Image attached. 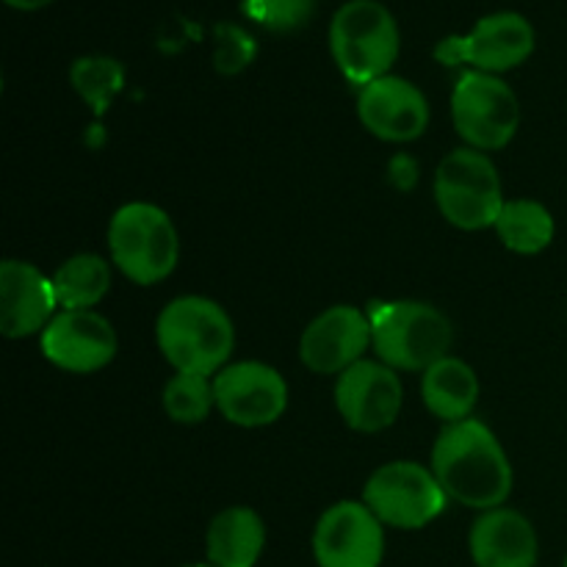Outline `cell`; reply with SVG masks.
I'll list each match as a JSON object with an SVG mask.
<instances>
[{
    "label": "cell",
    "instance_id": "cell-1",
    "mask_svg": "<svg viewBox=\"0 0 567 567\" xmlns=\"http://www.w3.org/2000/svg\"><path fill=\"white\" fill-rule=\"evenodd\" d=\"M432 474L452 502L480 513L504 507L515 482L504 446L476 419L443 426L432 446Z\"/></svg>",
    "mask_w": 567,
    "mask_h": 567
},
{
    "label": "cell",
    "instance_id": "cell-2",
    "mask_svg": "<svg viewBox=\"0 0 567 567\" xmlns=\"http://www.w3.org/2000/svg\"><path fill=\"white\" fill-rule=\"evenodd\" d=\"M155 341L161 354L177 374L214 380L230 360L236 330L219 302L208 297H177L155 321Z\"/></svg>",
    "mask_w": 567,
    "mask_h": 567
},
{
    "label": "cell",
    "instance_id": "cell-3",
    "mask_svg": "<svg viewBox=\"0 0 567 567\" xmlns=\"http://www.w3.org/2000/svg\"><path fill=\"white\" fill-rule=\"evenodd\" d=\"M371 349L393 371L424 374L437 360L449 358L454 330L437 308L415 299H391L369 308Z\"/></svg>",
    "mask_w": 567,
    "mask_h": 567
},
{
    "label": "cell",
    "instance_id": "cell-4",
    "mask_svg": "<svg viewBox=\"0 0 567 567\" xmlns=\"http://www.w3.org/2000/svg\"><path fill=\"white\" fill-rule=\"evenodd\" d=\"M399 25L380 0H349L330 22V50L338 70L354 86L391 75L399 55Z\"/></svg>",
    "mask_w": 567,
    "mask_h": 567
},
{
    "label": "cell",
    "instance_id": "cell-5",
    "mask_svg": "<svg viewBox=\"0 0 567 567\" xmlns=\"http://www.w3.org/2000/svg\"><path fill=\"white\" fill-rule=\"evenodd\" d=\"M109 252L127 280L155 286L177 269L181 236L164 208L153 203H127L111 216Z\"/></svg>",
    "mask_w": 567,
    "mask_h": 567
},
{
    "label": "cell",
    "instance_id": "cell-6",
    "mask_svg": "<svg viewBox=\"0 0 567 567\" xmlns=\"http://www.w3.org/2000/svg\"><path fill=\"white\" fill-rule=\"evenodd\" d=\"M435 203L449 225L460 230L496 227L504 205L502 177L496 164L480 150H452L435 169Z\"/></svg>",
    "mask_w": 567,
    "mask_h": 567
},
{
    "label": "cell",
    "instance_id": "cell-7",
    "mask_svg": "<svg viewBox=\"0 0 567 567\" xmlns=\"http://www.w3.org/2000/svg\"><path fill=\"white\" fill-rule=\"evenodd\" d=\"M363 504L382 520V526L415 532L441 518L449 496L432 468L413 460H396L369 476Z\"/></svg>",
    "mask_w": 567,
    "mask_h": 567
},
{
    "label": "cell",
    "instance_id": "cell-8",
    "mask_svg": "<svg viewBox=\"0 0 567 567\" xmlns=\"http://www.w3.org/2000/svg\"><path fill=\"white\" fill-rule=\"evenodd\" d=\"M452 120L471 150L493 153L507 147L518 133L520 105L502 78L468 70L452 92Z\"/></svg>",
    "mask_w": 567,
    "mask_h": 567
},
{
    "label": "cell",
    "instance_id": "cell-9",
    "mask_svg": "<svg viewBox=\"0 0 567 567\" xmlns=\"http://www.w3.org/2000/svg\"><path fill=\"white\" fill-rule=\"evenodd\" d=\"M535 28L518 11H496L471 28L465 37H446L437 42L435 59L441 64H471L476 72L515 70L535 53Z\"/></svg>",
    "mask_w": 567,
    "mask_h": 567
},
{
    "label": "cell",
    "instance_id": "cell-10",
    "mask_svg": "<svg viewBox=\"0 0 567 567\" xmlns=\"http://www.w3.org/2000/svg\"><path fill=\"white\" fill-rule=\"evenodd\" d=\"M216 410L221 419L244 430H260L282 419L288 408V382L280 371L260 360L230 363L214 377Z\"/></svg>",
    "mask_w": 567,
    "mask_h": 567
},
{
    "label": "cell",
    "instance_id": "cell-11",
    "mask_svg": "<svg viewBox=\"0 0 567 567\" xmlns=\"http://www.w3.org/2000/svg\"><path fill=\"white\" fill-rule=\"evenodd\" d=\"M319 567H380L385 557V526L363 502H338L313 529Z\"/></svg>",
    "mask_w": 567,
    "mask_h": 567
},
{
    "label": "cell",
    "instance_id": "cell-12",
    "mask_svg": "<svg viewBox=\"0 0 567 567\" xmlns=\"http://www.w3.org/2000/svg\"><path fill=\"white\" fill-rule=\"evenodd\" d=\"M44 360L66 374H94L116 358V330L97 310H59L39 336Z\"/></svg>",
    "mask_w": 567,
    "mask_h": 567
},
{
    "label": "cell",
    "instance_id": "cell-13",
    "mask_svg": "<svg viewBox=\"0 0 567 567\" xmlns=\"http://www.w3.org/2000/svg\"><path fill=\"white\" fill-rule=\"evenodd\" d=\"M404 404L399 371L380 360H360L336 382V408L354 432H382L396 424Z\"/></svg>",
    "mask_w": 567,
    "mask_h": 567
},
{
    "label": "cell",
    "instance_id": "cell-14",
    "mask_svg": "<svg viewBox=\"0 0 567 567\" xmlns=\"http://www.w3.org/2000/svg\"><path fill=\"white\" fill-rule=\"evenodd\" d=\"M371 349L369 313L352 305H336L316 316L299 338V358L305 369L321 377H341L354 363L365 360Z\"/></svg>",
    "mask_w": 567,
    "mask_h": 567
},
{
    "label": "cell",
    "instance_id": "cell-15",
    "mask_svg": "<svg viewBox=\"0 0 567 567\" xmlns=\"http://www.w3.org/2000/svg\"><path fill=\"white\" fill-rule=\"evenodd\" d=\"M358 116L371 136L404 144L424 136L430 127V103L408 78L385 75L360 89Z\"/></svg>",
    "mask_w": 567,
    "mask_h": 567
},
{
    "label": "cell",
    "instance_id": "cell-16",
    "mask_svg": "<svg viewBox=\"0 0 567 567\" xmlns=\"http://www.w3.org/2000/svg\"><path fill=\"white\" fill-rule=\"evenodd\" d=\"M59 313L53 277L25 260H3L0 266V332L11 341L42 336Z\"/></svg>",
    "mask_w": 567,
    "mask_h": 567
},
{
    "label": "cell",
    "instance_id": "cell-17",
    "mask_svg": "<svg viewBox=\"0 0 567 567\" xmlns=\"http://www.w3.org/2000/svg\"><path fill=\"white\" fill-rule=\"evenodd\" d=\"M468 548L476 567H535L540 543L526 515L496 507L482 513L471 526Z\"/></svg>",
    "mask_w": 567,
    "mask_h": 567
},
{
    "label": "cell",
    "instance_id": "cell-18",
    "mask_svg": "<svg viewBox=\"0 0 567 567\" xmlns=\"http://www.w3.org/2000/svg\"><path fill=\"white\" fill-rule=\"evenodd\" d=\"M266 548V524L255 509L227 507L210 520L205 551L216 567H255Z\"/></svg>",
    "mask_w": 567,
    "mask_h": 567
},
{
    "label": "cell",
    "instance_id": "cell-19",
    "mask_svg": "<svg viewBox=\"0 0 567 567\" xmlns=\"http://www.w3.org/2000/svg\"><path fill=\"white\" fill-rule=\"evenodd\" d=\"M421 399L426 410L443 424H457L471 419L480 402V380L476 371L460 358H443L421 377Z\"/></svg>",
    "mask_w": 567,
    "mask_h": 567
},
{
    "label": "cell",
    "instance_id": "cell-20",
    "mask_svg": "<svg viewBox=\"0 0 567 567\" xmlns=\"http://www.w3.org/2000/svg\"><path fill=\"white\" fill-rule=\"evenodd\" d=\"M61 310H94L111 291V266L103 255L81 252L66 258L53 275Z\"/></svg>",
    "mask_w": 567,
    "mask_h": 567
},
{
    "label": "cell",
    "instance_id": "cell-21",
    "mask_svg": "<svg viewBox=\"0 0 567 567\" xmlns=\"http://www.w3.org/2000/svg\"><path fill=\"white\" fill-rule=\"evenodd\" d=\"M496 233L509 252L537 255L551 247L557 225L551 210L537 199H507L496 221Z\"/></svg>",
    "mask_w": 567,
    "mask_h": 567
},
{
    "label": "cell",
    "instance_id": "cell-22",
    "mask_svg": "<svg viewBox=\"0 0 567 567\" xmlns=\"http://www.w3.org/2000/svg\"><path fill=\"white\" fill-rule=\"evenodd\" d=\"M72 86L94 109V114H103L111 100L120 94L125 83V70L116 59L109 55H83L70 70Z\"/></svg>",
    "mask_w": 567,
    "mask_h": 567
},
{
    "label": "cell",
    "instance_id": "cell-23",
    "mask_svg": "<svg viewBox=\"0 0 567 567\" xmlns=\"http://www.w3.org/2000/svg\"><path fill=\"white\" fill-rule=\"evenodd\" d=\"M164 410L175 424H203L216 410L214 380L175 374L164 388Z\"/></svg>",
    "mask_w": 567,
    "mask_h": 567
},
{
    "label": "cell",
    "instance_id": "cell-24",
    "mask_svg": "<svg viewBox=\"0 0 567 567\" xmlns=\"http://www.w3.org/2000/svg\"><path fill=\"white\" fill-rule=\"evenodd\" d=\"M316 0H244V14L275 33L302 28L313 17Z\"/></svg>",
    "mask_w": 567,
    "mask_h": 567
},
{
    "label": "cell",
    "instance_id": "cell-25",
    "mask_svg": "<svg viewBox=\"0 0 567 567\" xmlns=\"http://www.w3.org/2000/svg\"><path fill=\"white\" fill-rule=\"evenodd\" d=\"M214 64L221 75H236L255 59V39L241 25L221 22L214 28Z\"/></svg>",
    "mask_w": 567,
    "mask_h": 567
},
{
    "label": "cell",
    "instance_id": "cell-26",
    "mask_svg": "<svg viewBox=\"0 0 567 567\" xmlns=\"http://www.w3.org/2000/svg\"><path fill=\"white\" fill-rule=\"evenodd\" d=\"M391 175L399 188H410L415 183V164L410 158H404V155H399V158L391 161Z\"/></svg>",
    "mask_w": 567,
    "mask_h": 567
},
{
    "label": "cell",
    "instance_id": "cell-27",
    "mask_svg": "<svg viewBox=\"0 0 567 567\" xmlns=\"http://www.w3.org/2000/svg\"><path fill=\"white\" fill-rule=\"evenodd\" d=\"M6 3L17 11H37V9H44L48 3H53V0H6Z\"/></svg>",
    "mask_w": 567,
    "mask_h": 567
},
{
    "label": "cell",
    "instance_id": "cell-28",
    "mask_svg": "<svg viewBox=\"0 0 567 567\" xmlns=\"http://www.w3.org/2000/svg\"><path fill=\"white\" fill-rule=\"evenodd\" d=\"M183 567H216V565H210V563H192V565H183Z\"/></svg>",
    "mask_w": 567,
    "mask_h": 567
},
{
    "label": "cell",
    "instance_id": "cell-29",
    "mask_svg": "<svg viewBox=\"0 0 567 567\" xmlns=\"http://www.w3.org/2000/svg\"><path fill=\"white\" fill-rule=\"evenodd\" d=\"M563 567H567V557H565V565Z\"/></svg>",
    "mask_w": 567,
    "mask_h": 567
}]
</instances>
